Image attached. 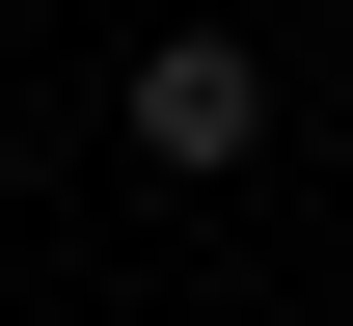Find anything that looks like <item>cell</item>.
<instances>
[{
    "instance_id": "6da1fadb",
    "label": "cell",
    "mask_w": 353,
    "mask_h": 326,
    "mask_svg": "<svg viewBox=\"0 0 353 326\" xmlns=\"http://www.w3.org/2000/svg\"><path fill=\"white\" fill-rule=\"evenodd\" d=\"M136 163H272V54L245 28H163L136 54Z\"/></svg>"
}]
</instances>
